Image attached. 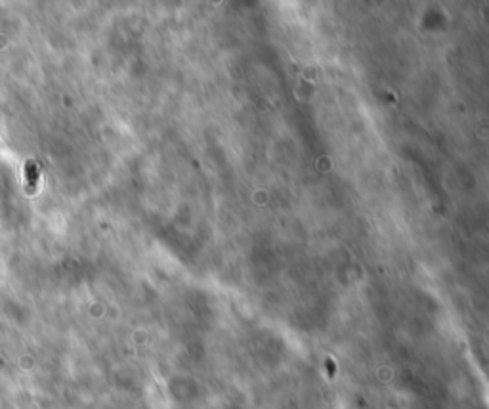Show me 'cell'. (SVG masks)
<instances>
[{
  "label": "cell",
  "instance_id": "obj_1",
  "mask_svg": "<svg viewBox=\"0 0 489 409\" xmlns=\"http://www.w3.org/2000/svg\"><path fill=\"white\" fill-rule=\"evenodd\" d=\"M37 186H39V168L33 161H29L27 163V193H35Z\"/></svg>",
  "mask_w": 489,
  "mask_h": 409
}]
</instances>
